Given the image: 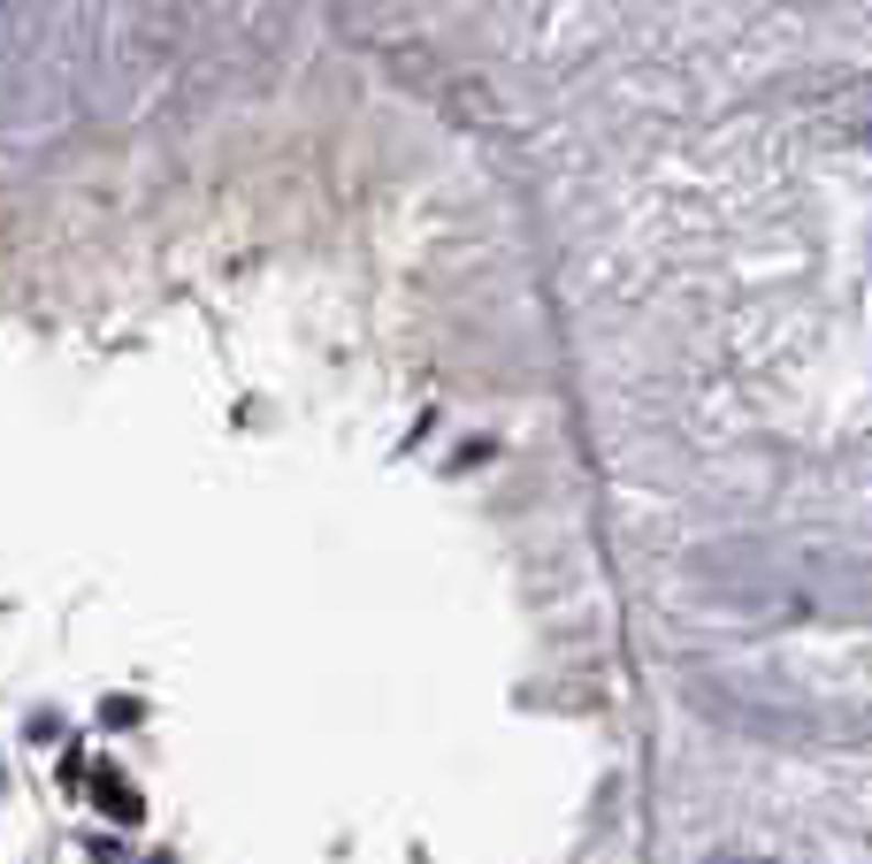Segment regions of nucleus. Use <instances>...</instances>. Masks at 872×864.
<instances>
[{"mask_svg":"<svg viewBox=\"0 0 872 864\" xmlns=\"http://www.w3.org/2000/svg\"><path fill=\"white\" fill-rule=\"evenodd\" d=\"M704 864H781V857H742V850H719V857H704Z\"/></svg>","mask_w":872,"mask_h":864,"instance_id":"nucleus-1","label":"nucleus"}]
</instances>
